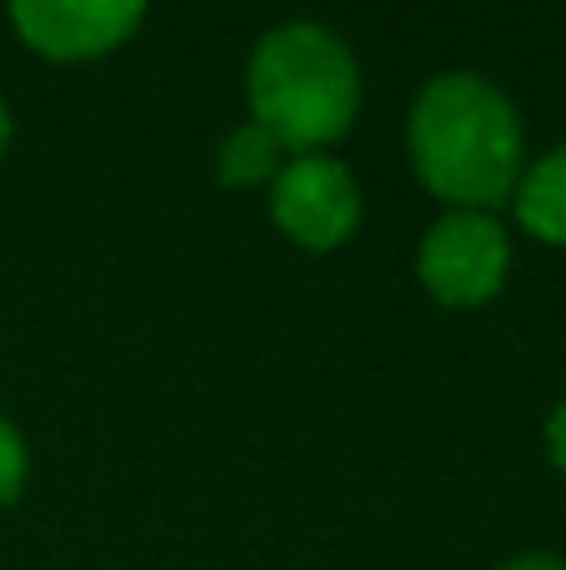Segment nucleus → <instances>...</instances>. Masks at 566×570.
<instances>
[{"label":"nucleus","mask_w":566,"mask_h":570,"mask_svg":"<svg viewBox=\"0 0 566 570\" xmlns=\"http://www.w3.org/2000/svg\"><path fill=\"white\" fill-rule=\"evenodd\" d=\"M251 120L286 156H326L361 110V70L351 46L316 20H286L256 40L246 66Z\"/></svg>","instance_id":"obj_2"},{"label":"nucleus","mask_w":566,"mask_h":570,"mask_svg":"<svg viewBox=\"0 0 566 570\" xmlns=\"http://www.w3.org/2000/svg\"><path fill=\"white\" fill-rule=\"evenodd\" d=\"M547 455H552V465L566 475V401L552 411V421H547Z\"/></svg>","instance_id":"obj_9"},{"label":"nucleus","mask_w":566,"mask_h":570,"mask_svg":"<svg viewBox=\"0 0 566 570\" xmlns=\"http://www.w3.org/2000/svg\"><path fill=\"white\" fill-rule=\"evenodd\" d=\"M26 475H30V455L20 431L0 415V505H10L20 491H26Z\"/></svg>","instance_id":"obj_8"},{"label":"nucleus","mask_w":566,"mask_h":570,"mask_svg":"<svg viewBox=\"0 0 566 570\" xmlns=\"http://www.w3.org/2000/svg\"><path fill=\"white\" fill-rule=\"evenodd\" d=\"M6 150H10V110L0 100V160H6Z\"/></svg>","instance_id":"obj_11"},{"label":"nucleus","mask_w":566,"mask_h":570,"mask_svg":"<svg viewBox=\"0 0 566 570\" xmlns=\"http://www.w3.org/2000/svg\"><path fill=\"white\" fill-rule=\"evenodd\" d=\"M501 570H566V561H557V556H547V551H527V556H517V561H507Z\"/></svg>","instance_id":"obj_10"},{"label":"nucleus","mask_w":566,"mask_h":570,"mask_svg":"<svg viewBox=\"0 0 566 570\" xmlns=\"http://www.w3.org/2000/svg\"><path fill=\"white\" fill-rule=\"evenodd\" d=\"M286 160H291L286 146H281L266 126L246 120V126H236L226 140H221L216 176H221V186H231V190H251V186H271Z\"/></svg>","instance_id":"obj_7"},{"label":"nucleus","mask_w":566,"mask_h":570,"mask_svg":"<svg viewBox=\"0 0 566 570\" xmlns=\"http://www.w3.org/2000/svg\"><path fill=\"white\" fill-rule=\"evenodd\" d=\"M407 150L421 186L447 210H497L527 170L521 116L487 76L447 70L421 86L407 120Z\"/></svg>","instance_id":"obj_1"},{"label":"nucleus","mask_w":566,"mask_h":570,"mask_svg":"<svg viewBox=\"0 0 566 570\" xmlns=\"http://www.w3.org/2000/svg\"><path fill=\"white\" fill-rule=\"evenodd\" d=\"M146 20V6H96V0H20L10 26L46 60H96L120 50Z\"/></svg>","instance_id":"obj_5"},{"label":"nucleus","mask_w":566,"mask_h":570,"mask_svg":"<svg viewBox=\"0 0 566 570\" xmlns=\"http://www.w3.org/2000/svg\"><path fill=\"white\" fill-rule=\"evenodd\" d=\"M507 271L511 240L487 210H447L421 236L417 276L437 305H451V311L487 305L507 285Z\"/></svg>","instance_id":"obj_3"},{"label":"nucleus","mask_w":566,"mask_h":570,"mask_svg":"<svg viewBox=\"0 0 566 570\" xmlns=\"http://www.w3.org/2000/svg\"><path fill=\"white\" fill-rule=\"evenodd\" d=\"M271 220L301 250H336L361 226V190L341 160L291 156L271 180Z\"/></svg>","instance_id":"obj_4"},{"label":"nucleus","mask_w":566,"mask_h":570,"mask_svg":"<svg viewBox=\"0 0 566 570\" xmlns=\"http://www.w3.org/2000/svg\"><path fill=\"white\" fill-rule=\"evenodd\" d=\"M517 220L547 246H566V146L537 156L511 190Z\"/></svg>","instance_id":"obj_6"}]
</instances>
